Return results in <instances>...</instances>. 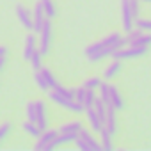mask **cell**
I'll use <instances>...</instances> for the list:
<instances>
[{"instance_id":"6da1fadb","label":"cell","mask_w":151,"mask_h":151,"mask_svg":"<svg viewBox=\"0 0 151 151\" xmlns=\"http://www.w3.org/2000/svg\"><path fill=\"white\" fill-rule=\"evenodd\" d=\"M50 100H52V101H55L57 105L64 107L66 110L73 112V114H80V112H86V105H84V103L77 101L75 98H66V96L59 94L57 91H52V93H50Z\"/></svg>"},{"instance_id":"7a4b0ae2","label":"cell","mask_w":151,"mask_h":151,"mask_svg":"<svg viewBox=\"0 0 151 151\" xmlns=\"http://www.w3.org/2000/svg\"><path fill=\"white\" fill-rule=\"evenodd\" d=\"M147 52V46H132L128 45V48H117L112 52V57L117 59V60H123V59H135V57H140Z\"/></svg>"},{"instance_id":"3957f363","label":"cell","mask_w":151,"mask_h":151,"mask_svg":"<svg viewBox=\"0 0 151 151\" xmlns=\"http://www.w3.org/2000/svg\"><path fill=\"white\" fill-rule=\"evenodd\" d=\"M39 34H41L39 52H41V53H43V57H45V55H48V53H50V39H52V23H50V18H46V20H45L43 29L39 30Z\"/></svg>"},{"instance_id":"277c9868","label":"cell","mask_w":151,"mask_h":151,"mask_svg":"<svg viewBox=\"0 0 151 151\" xmlns=\"http://www.w3.org/2000/svg\"><path fill=\"white\" fill-rule=\"evenodd\" d=\"M133 22H135V16L132 13L130 2L128 0H121V23H123V29L126 32H130L133 29Z\"/></svg>"},{"instance_id":"5b68a950","label":"cell","mask_w":151,"mask_h":151,"mask_svg":"<svg viewBox=\"0 0 151 151\" xmlns=\"http://www.w3.org/2000/svg\"><path fill=\"white\" fill-rule=\"evenodd\" d=\"M86 114H87V119H89V124H91L93 132H101L103 126H105V123H103V119L100 117V114L96 112V109H94V107H87V109H86Z\"/></svg>"},{"instance_id":"8992f818","label":"cell","mask_w":151,"mask_h":151,"mask_svg":"<svg viewBox=\"0 0 151 151\" xmlns=\"http://www.w3.org/2000/svg\"><path fill=\"white\" fill-rule=\"evenodd\" d=\"M46 20V14H45V9H43V2L36 4L34 11H32V22H34V30L39 32L43 29V23Z\"/></svg>"},{"instance_id":"52a82bcc","label":"cell","mask_w":151,"mask_h":151,"mask_svg":"<svg viewBox=\"0 0 151 151\" xmlns=\"http://www.w3.org/2000/svg\"><path fill=\"white\" fill-rule=\"evenodd\" d=\"M116 112H117V109L112 105V103H109L107 105V117H105V128L114 135L116 133V130H117V119H116Z\"/></svg>"},{"instance_id":"ba28073f","label":"cell","mask_w":151,"mask_h":151,"mask_svg":"<svg viewBox=\"0 0 151 151\" xmlns=\"http://www.w3.org/2000/svg\"><path fill=\"white\" fill-rule=\"evenodd\" d=\"M16 14L18 20L22 23V27H25L27 30H34V22H32V14L23 7V6H16Z\"/></svg>"},{"instance_id":"9c48e42d","label":"cell","mask_w":151,"mask_h":151,"mask_svg":"<svg viewBox=\"0 0 151 151\" xmlns=\"http://www.w3.org/2000/svg\"><path fill=\"white\" fill-rule=\"evenodd\" d=\"M36 116H37L36 124L45 132L46 126H48V121H46V105H45V101H41V100L36 101Z\"/></svg>"},{"instance_id":"30bf717a","label":"cell","mask_w":151,"mask_h":151,"mask_svg":"<svg viewBox=\"0 0 151 151\" xmlns=\"http://www.w3.org/2000/svg\"><path fill=\"white\" fill-rule=\"evenodd\" d=\"M57 135H59V130H45L36 142V149H46V146L52 144Z\"/></svg>"},{"instance_id":"8fae6325","label":"cell","mask_w":151,"mask_h":151,"mask_svg":"<svg viewBox=\"0 0 151 151\" xmlns=\"http://www.w3.org/2000/svg\"><path fill=\"white\" fill-rule=\"evenodd\" d=\"M121 60H117V59H114V62L112 64H109L107 68H105V71H103V78L105 80H110V78H114L116 75L121 71Z\"/></svg>"},{"instance_id":"7c38bea8","label":"cell","mask_w":151,"mask_h":151,"mask_svg":"<svg viewBox=\"0 0 151 151\" xmlns=\"http://www.w3.org/2000/svg\"><path fill=\"white\" fill-rule=\"evenodd\" d=\"M78 135L91 146V151L94 149V151H98V149H101V144H98L96 142V139L93 137V133H91V130H87V128H82L80 132H78Z\"/></svg>"},{"instance_id":"4fadbf2b","label":"cell","mask_w":151,"mask_h":151,"mask_svg":"<svg viewBox=\"0 0 151 151\" xmlns=\"http://www.w3.org/2000/svg\"><path fill=\"white\" fill-rule=\"evenodd\" d=\"M82 128H84V126H82V123H80V121H69V123L60 124L59 132H60V133H78Z\"/></svg>"},{"instance_id":"5bb4252c","label":"cell","mask_w":151,"mask_h":151,"mask_svg":"<svg viewBox=\"0 0 151 151\" xmlns=\"http://www.w3.org/2000/svg\"><path fill=\"white\" fill-rule=\"evenodd\" d=\"M36 50H37V48H36V36H34V34H29V36H27V43H25V50H23V57H25L27 60H30V57L34 55Z\"/></svg>"},{"instance_id":"9a60e30c","label":"cell","mask_w":151,"mask_h":151,"mask_svg":"<svg viewBox=\"0 0 151 151\" xmlns=\"http://www.w3.org/2000/svg\"><path fill=\"white\" fill-rule=\"evenodd\" d=\"M114 50H116V48L107 46V48H101L100 52H94V53L87 55V59H89L91 62H98V60H101V59H105V57H112V52H114Z\"/></svg>"},{"instance_id":"2e32d148","label":"cell","mask_w":151,"mask_h":151,"mask_svg":"<svg viewBox=\"0 0 151 151\" xmlns=\"http://www.w3.org/2000/svg\"><path fill=\"white\" fill-rule=\"evenodd\" d=\"M110 103H112L117 110H121V109L124 107V101H123V98H121V93H119L117 87H114V86H110Z\"/></svg>"},{"instance_id":"e0dca14e","label":"cell","mask_w":151,"mask_h":151,"mask_svg":"<svg viewBox=\"0 0 151 151\" xmlns=\"http://www.w3.org/2000/svg\"><path fill=\"white\" fill-rule=\"evenodd\" d=\"M23 130H25L27 133H30L32 137H36V139H39V137H41V133H43V130H41L34 121H30V119L23 123Z\"/></svg>"},{"instance_id":"ac0fdd59","label":"cell","mask_w":151,"mask_h":151,"mask_svg":"<svg viewBox=\"0 0 151 151\" xmlns=\"http://www.w3.org/2000/svg\"><path fill=\"white\" fill-rule=\"evenodd\" d=\"M39 71H41V75L45 77V80H46V84H48V87H50V89H55V87L59 86L57 78L53 77V73H52V71H50L48 68H41Z\"/></svg>"},{"instance_id":"d6986e66","label":"cell","mask_w":151,"mask_h":151,"mask_svg":"<svg viewBox=\"0 0 151 151\" xmlns=\"http://www.w3.org/2000/svg\"><path fill=\"white\" fill-rule=\"evenodd\" d=\"M98 89H100V94H98V96H100V98H101V100H103L107 105H109V103H110V84H107V82H101Z\"/></svg>"},{"instance_id":"ffe728a7","label":"cell","mask_w":151,"mask_h":151,"mask_svg":"<svg viewBox=\"0 0 151 151\" xmlns=\"http://www.w3.org/2000/svg\"><path fill=\"white\" fill-rule=\"evenodd\" d=\"M100 133H101V149H105V151H107V149H112V142H110L112 133H110L105 126H103V130H101Z\"/></svg>"},{"instance_id":"44dd1931","label":"cell","mask_w":151,"mask_h":151,"mask_svg":"<svg viewBox=\"0 0 151 151\" xmlns=\"http://www.w3.org/2000/svg\"><path fill=\"white\" fill-rule=\"evenodd\" d=\"M132 46H149L151 45V32H144L140 37H137L135 41L130 43Z\"/></svg>"},{"instance_id":"7402d4cb","label":"cell","mask_w":151,"mask_h":151,"mask_svg":"<svg viewBox=\"0 0 151 151\" xmlns=\"http://www.w3.org/2000/svg\"><path fill=\"white\" fill-rule=\"evenodd\" d=\"M41 57H43V53L39 52V48L34 52V55L30 57V62H32V68H34V71H39L43 66H41Z\"/></svg>"},{"instance_id":"603a6c76","label":"cell","mask_w":151,"mask_h":151,"mask_svg":"<svg viewBox=\"0 0 151 151\" xmlns=\"http://www.w3.org/2000/svg\"><path fill=\"white\" fill-rule=\"evenodd\" d=\"M34 80H36V84H37L39 89H43V91H48L50 89L48 84H46V80H45V77L41 75V71H34Z\"/></svg>"},{"instance_id":"cb8c5ba5","label":"cell","mask_w":151,"mask_h":151,"mask_svg":"<svg viewBox=\"0 0 151 151\" xmlns=\"http://www.w3.org/2000/svg\"><path fill=\"white\" fill-rule=\"evenodd\" d=\"M41 2H43V9H45L46 18H53L55 16V7L52 4V0H41Z\"/></svg>"},{"instance_id":"d4e9b609","label":"cell","mask_w":151,"mask_h":151,"mask_svg":"<svg viewBox=\"0 0 151 151\" xmlns=\"http://www.w3.org/2000/svg\"><path fill=\"white\" fill-rule=\"evenodd\" d=\"M96 93H94V89H87V94H86V100H84V105H86V109L87 107H94V101H96Z\"/></svg>"},{"instance_id":"484cf974","label":"cell","mask_w":151,"mask_h":151,"mask_svg":"<svg viewBox=\"0 0 151 151\" xmlns=\"http://www.w3.org/2000/svg\"><path fill=\"white\" fill-rule=\"evenodd\" d=\"M100 84H101V78L93 77V78H87V80L84 82V87H86V89H98Z\"/></svg>"},{"instance_id":"4316f807","label":"cell","mask_w":151,"mask_h":151,"mask_svg":"<svg viewBox=\"0 0 151 151\" xmlns=\"http://www.w3.org/2000/svg\"><path fill=\"white\" fill-rule=\"evenodd\" d=\"M135 27L144 30V32H151V20H135Z\"/></svg>"},{"instance_id":"83f0119b","label":"cell","mask_w":151,"mask_h":151,"mask_svg":"<svg viewBox=\"0 0 151 151\" xmlns=\"http://www.w3.org/2000/svg\"><path fill=\"white\" fill-rule=\"evenodd\" d=\"M73 91H75V100H77V101H80V103H84V100H86V94H87V89L82 86V87H75Z\"/></svg>"},{"instance_id":"f1b7e54d","label":"cell","mask_w":151,"mask_h":151,"mask_svg":"<svg viewBox=\"0 0 151 151\" xmlns=\"http://www.w3.org/2000/svg\"><path fill=\"white\" fill-rule=\"evenodd\" d=\"M75 144H77V147H78V149H84V151H91V146H89V144H87V142H86V140L80 137V135H78L77 139H75Z\"/></svg>"},{"instance_id":"f546056e","label":"cell","mask_w":151,"mask_h":151,"mask_svg":"<svg viewBox=\"0 0 151 151\" xmlns=\"http://www.w3.org/2000/svg\"><path fill=\"white\" fill-rule=\"evenodd\" d=\"M11 132V123H4L2 126H0V140H4Z\"/></svg>"},{"instance_id":"4dcf8cb0","label":"cell","mask_w":151,"mask_h":151,"mask_svg":"<svg viewBox=\"0 0 151 151\" xmlns=\"http://www.w3.org/2000/svg\"><path fill=\"white\" fill-rule=\"evenodd\" d=\"M6 53H7V48L6 46H0V57H6Z\"/></svg>"},{"instance_id":"1f68e13d","label":"cell","mask_w":151,"mask_h":151,"mask_svg":"<svg viewBox=\"0 0 151 151\" xmlns=\"http://www.w3.org/2000/svg\"><path fill=\"white\" fill-rule=\"evenodd\" d=\"M4 66H6V57H0V71L4 69Z\"/></svg>"}]
</instances>
